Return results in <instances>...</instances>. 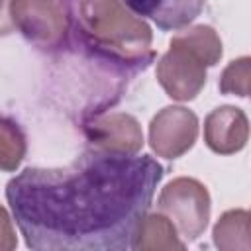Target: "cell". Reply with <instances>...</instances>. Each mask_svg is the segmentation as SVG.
I'll return each mask as SVG.
<instances>
[{
	"instance_id": "277c9868",
	"label": "cell",
	"mask_w": 251,
	"mask_h": 251,
	"mask_svg": "<svg viewBox=\"0 0 251 251\" xmlns=\"http://www.w3.org/2000/svg\"><path fill=\"white\" fill-rule=\"evenodd\" d=\"M10 14L14 29L39 49L63 47L71 31V20L63 0H12Z\"/></svg>"
},
{
	"instance_id": "5bb4252c",
	"label": "cell",
	"mask_w": 251,
	"mask_h": 251,
	"mask_svg": "<svg viewBox=\"0 0 251 251\" xmlns=\"http://www.w3.org/2000/svg\"><path fill=\"white\" fill-rule=\"evenodd\" d=\"M249 76H251V59L249 57H239V59L231 61L220 76V82H218L220 92L245 98L249 94Z\"/></svg>"
},
{
	"instance_id": "30bf717a",
	"label": "cell",
	"mask_w": 251,
	"mask_h": 251,
	"mask_svg": "<svg viewBox=\"0 0 251 251\" xmlns=\"http://www.w3.org/2000/svg\"><path fill=\"white\" fill-rule=\"evenodd\" d=\"M133 249H184L175 224L161 212L145 214L133 239Z\"/></svg>"
},
{
	"instance_id": "6da1fadb",
	"label": "cell",
	"mask_w": 251,
	"mask_h": 251,
	"mask_svg": "<svg viewBox=\"0 0 251 251\" xmlns=\"http://www.w3.org/2000/svg\"><path fill=\"white\" fill-rule=\"evenodd\" d=\"M163 175L151 155L90 149L67 167L24 169L6 200L29 249L126 251Z\"/></svg>"
},
{
	"instance_id": "3957f363",
	"label": "cell",
	"mask_w": 251,
	"mask_h": 251,
	"mask_svg": "<svg viewBox=\"0 0 251 251\" xmlns=\"http://www.w3.org/2000/svg\"><path fill=\"white\" fill-rule=\"evenodd\" d=\"M157 208L175 224L180 237H184L186 241H194L208 227L210 194L200 180L178 176L161 190Z\"/></svg>"
},
{
	"instance_id": "8992f818",
	"label": "cell",
	"mask_w": 251,
	"mask_h": 251,
	"mask_svg": "<svg viewBox=\"0 0 251 251\" xmlns=\"http://www.w3.org/2000/svg\"><path fill=\"white\" fill-rule=\"evenodd\" d=\"M198 137V118L184 106L159 110L149 124V145L163 159H178Z\"/></svg>"
},
{
	"instance_id": "4fadbf2b",
	"label": "cell",
	"mask_w": 251,
	"mask_h": 251,
	"mask_svg": "<svg viewBox=\"0 0 251 251\" xmlns=\"http://www.w3.org/2000/svg\"><path fill=\"white\" fill-rule=\"evenodd\" d=\"M25 151H27L25 135L18 126V122L0 116V171L14 173L22 165Z\"/></svg>"
},
{
	"instance_id": "ba28073f",
	"label": "cell",
	"mask_w": 251,
	"mask_h": 251,
	"mask_svg": "<svg viewBox=\"0 0 251 251\" xmlns=\"http://www.w3.org/2000/svg\"><path fill=\"white\" fill-rule=\"evenodd\" d=\"M249 137V122L241 108L220 106L204 120V141L218 155H231L245 147Z\"/></svg>"
},
{
	"instance_id": "8fae6325",
	"label": "cell",
	"mask_w": 251,
	"mask_h": 251,
	"mask_svg": "<svg viewBox=\"0 0 251 251\" xmlns=\"http://www.w3.org/2000/svg\"><path fill=\"white\" fill-rule=\"evenodd\" d=\"M214 245L222 251H247L249 241V212L247 210H227L220 216L212 231Z\"/></svg>"
},
{
	"instance_id": "9c48e42d",
	"label": "cell",
	"mask_w": 251,
	"mask_h": 251,
	"mask_svg": "<svg viewBox=\"0 0 251 251\" xmlns=\"http://www.w3.org/2000/svg\"><path fill=\"white\" fill-rule=\"evenodd\" d=\"M135 16L149 18L163 31H176L194 22L206 0H122Z\"/></svg>"
},
{
	"instance_id": "7c38bea8",
	"label": "cell",
	"mask_w": 251,
	"mask_h": 251,
	"mask_svg": "<svg viewBox=\"0 0 251 251\" xmlns=\"http://www.w3.org/2000/svg\"><path fill=\"white\" fill-rule=\"evenodd\" d=\"M173 39H176L178 43H182L188 49H192L208 67H214L222 59V53H224L222 39L216 33V29L210 27V25L200 24V25L186 27L180 33H176Z\"/></svg>"
},
{
	"instance_id": "52a82bcc",
	"label": "cell",
	"mask_w": 251,
	"mask_h": 251,
	"mask_svg": "<svg viewBox=\"0 0 251 251\" xmlns=\"http://www.w3.org/2000/svg\"><path fill=\"white\" fill-rule=\"evenodd\" d=\"M84 133L90 149L94 151L137 155L143 147V131L139 122L131 114L124 112H110L86 120Z\"/></svg>"
},
{
	"instance_id": "5b68a950",
	"label": "cell",
	"mask_w": 251,
	"mask_h": 251,
	"mask_svg": "<svg viewBox=\"0 0 251 251\" xmlns=\"http://www.w3.org/2000/svg\"><path fill=\"white\" fill-rule=\"evenodd\" d=\"M206 69L208 65L186 45L171 39L169 51L157 63V80L176 102L194 100L206 84Z\"/></svg>"
},
{
	"instance_id": "9a60e30c",
	"label": "cell",
	"mask_w": 251,
	"mask_h": 251,
	"mask_svg": "<svg viewBox=\"0 0 251 251\" xmlns=\"http://www.w3.org/2000/svg\"><path fill=\"white\" fill-rule=\"evenodd\" d=\"M18 245V237L12 226V218L4 206H0V251H12Z\"/></svg>"
},
{
	"instance_id": "2e32d148",
	"label": "cell",
	"mask_w": 251,
	"mask_h": 251,
	"mask_svg": "<svg viewBox=\"0 0 251 251\" xmlns=\"http://www.w3.org/2000/svg\"><path fill=\"white\" fill-rule=\"evenodd\" d=\"M10 4L12 0H0V35H10L12 31H16L10 14Z\"/></svg>"
},
{
	"instance_id": "7a4b0ae2",
	"label": "cell",
	"mask_w": 251,
	"mask_h": 251,
	"mask_svg": "<svg viewBox=\"0 0 251 251\" xmlns=\"http://www.w3.org/2000/svg\"><path fill=\"white\" fill-rule=\"evenodd\" d=\"M71 31L94 59L131 73L155 59L153 31L122 0H69Z\"/></svg>"
}]
</instances>
